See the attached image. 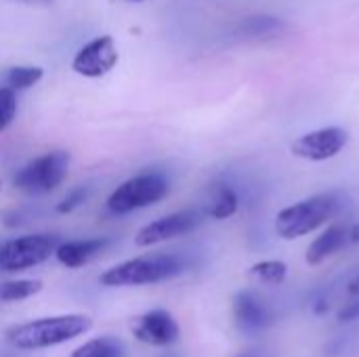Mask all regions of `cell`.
<instances>
[{"label":"cell","instance_id":"6da1fadb","mask_svg":"<svg viewBox=\"0 0 359 357\" xmlns=\"http://www.w3.org/2000/svg\"><path fill=\"white\" fill-rule=\"evenodd\" d=\"M90 328V320L86 316H59V318H42L34 322H25L13 326L6 332V341L21 351L46 349L67 341L78 339Z\"/></svg>","mask_w":359,"mask_h":357},{"label":"cell","instance_id":"7a4b0ae2","mask_svg":"<svg viewBox=\"0 0 359 357\" xmlns=\"http://www.w3.org/2000/svg\"><path fill=\"white\" fill-rule=\"evenodd\" d=\"M187 267V261L179 255L156 252L137 259H128L101 276V284L109 288L122 286H147L160 284L170 278H177Z\"/></svg>","mask_w":359,"mask_h":357},{"label":"cell","instance_id":"3957f363","mask_svg":"<svg viewBox=\"0 0 359 357\" xmlns=\"http://www.w3.org/2000/svg\"><path fill=\"white\" fill-rule=\"evenodd\" d=\"M339 210V196L337 194H318L311 198H305L284 210L276 217V231L284 240H297L303 238L324 223H328Z\"/></svg>","mask_w":359,"mask_h":357},{"label":"cell","instance_id":"277c9868","mask_svg":"<svg viewBox=\"0 0 359 357\" xmlns=\"http://www.w3.org/2000/svg\"><path fill=\"white\" fill-rule=\"evenodd\" d=\"M170 191V181L164 173H141L124 181L107 198V210L114 215H128L141 208H147L164 200Z\"/></svg>","mask_w":359,"mask_h":357},{"label":"cell","instance_id":"5b68a950","mask_svg":"<svg viewBox=\"0 0 359 357\" xmlns=\"http://www.w3.org/2000/svg\"><path fill=\"white\" fill-rule=\"evenodd\" d=\"M67 170H69V154L48 151L21 166L13 177V185L23 194L42 196L57 189L67 179Z\"/></svg>","mask_w":359,"mask_h":357},{"label":"cell","instance_id":"8992f818","mask_svg":"<svg viewBox=\"0 0 359 357\" xmlns=\"http://www.w3.org/2000/svg\"><path fill=\"white\" fill-rule=\"evenodd\" d=\"M59 238L50 234H32L8 240L0 244V269L2 271H23L44 263L55 255Z\"/></svg>","mask_w":359,"mask_h":357},{"label":"cell","instance_id":"52a82bcc","mask_svg":"<svg viewBox=\"0 0 359 357\" xmlns=\"http://www.w3.org/2000/svg\"><path fill=\"white\" fill-rule=\"evenodd\" d=\"M118 63V46L111 36H97L88 40L72 59V69L84 78H101Z\"/></svg>","mask_w":359,"mask_h":357},{"label":"cell","instance_id":"ba28073f","mask_svg":"<svg viewBox=\"0 0 359 357\" xmlns=\"http://www.w3.org/2000/svg\"><path fill=\"white\" fill-rule=\"evenodd\" d=\"M349 141V133L341 126H326L313 133H307L299 137L290 149L297 158L309 160V162H324L343 151V147Z\"/></svg>","mask_w":359,"mask_h":357},{"label":"cell","instance_id":"9c48e42d","mask_svg":"<svg viewBox=\"0 0 359 357\" xmlns=\"http://www.w3.org/2000/svg\"><path fill=\"white\" fill-rule=\"evenodd\" d=\"M202 219H204V215L200 210H194V208L166 215V217L156 219L149 225H145L137 234L135 242L139 246H154V244H160V242H166V240H172V238L187 236L196 227L202 225Z\"/></svg>","mask_w":359,"mask_h":357},{"label":"cell","instance_id":"30bf717a","mask_svg":"<svg viewBox=\"0 0 359 357\" xmlns=\"http://www.w3.org/2000/svg\"><path fill=\"white\" fill-rule=\"evenodd\" d=\"M133 335L137 341L154 347H168L179 339V324L164 309H154L139 316L133 322Z\"/></svg>","mask_w":359,"mask_h":357},{"label":"cell","instance_id":"8fae6325","mask_svg":"<svg viewBox=\"0 0 359 357\" xmlns=\"http://www.w3.org/2000/svg\"><path fill=\"white\" fill-rule=\"evenodd\" d=\"M233 316L236 324L246 335H259L265 332L273 324V311L271 307L255 292L242 290L233 299Z\"/></svg>","mask_w":359,"mask_h":357},{"label":"cell","instance_id":"7c38bea8","mask_svg":"<svg viewBox=\"0 0 359 357\" xmlns=\"http://www.w3.org/2000/svg\"><path fill=\"white\" fill-rule=\"evenodd\" d=\"M351 225H330L326 231H322L307 248L305 261L309 265H322L326 259L334 257L337 252H341L345 246L351 244V234H349Z\"/></svg>","mask_w":359,"mask_h":357},{"label":"cell","instance_id":"4fadbf2b","mask_svg":"<svg viewBox=\"0 0 359 357\" xmlns=\"http://www.w3.org/2000/svg\"><path fill=\"white\" fill-rule=\"evenodd\" d=\"M109 244L107 238H88V240H69L57 246L55 257L61 265L69 269H78L86 263H90L99 252L105 250Z\"/></svg>","mask_w":359,"mask_h":357},{"label":"cell","instance_id":"5bb4252c","mask_svg":"<svg viewBox=\"0 0 359 357\" xmlns=\"http://www.w3.org/2000/svg\"><path fill=\"white\" fill-rule=\"evenodd\" d=\"M238 208H240V198L229 183H215L208 189V204H206L208 217L223 221V219L233 217Z\"/></svg>","mask_w":359,"mask_h":357},{"label":"cell","instance_id":"9a60e30c","mask_svg":"<svg viewBox=\"0 0 359 357\" xmlns=\"http://www.w3.org/2000/svg\"><path fill=\"white\" fill-rule=\"evenodd\" d=\"M284 29V21L278 17H269V15H257V17H248L240 23L238 34L246 36V38H265V36H276Z\"/></svg>","mask_w":359,"mask_h":357},{"label":"cell","instance_id":"2e32d148","mask_svg":"<svg viewBox=\"0 0 359 357\" xmlns=\"http://www.w3.org/2000/svg\"><path fill=\"white\" fill-rule=\"evenodd\" d=\"M69 357H124V345L111 337H101L84 343Z\"/></svg>","mask_w":359,"mask_h":357},{"label":"cell","instance_id":"e0dca14e","mask_svg":"<svg viewBox=\"0 0 359 357\" xmlns=\"http://www.w3.org/2000/svg\"><path fill=\"white\" fill-rule=\"evenodd\" d=\"M44 76V69L38 65H15L6 72L4 76V84L11 90H25L32 88L34 84H38Z\"/></svg>","mask_w":359,"mask_h":357},{"label":"cell","instance_id":"ac0fdd59","mask_svg":"<svg viewBox=\"0 0 359 357\" xmlns=\"http://www.w3.org/2000/svg\"><path fill=\"white\" fill-rule=\"evenodd\" d=\"M248 276L261 284H269V286H278L286 280L288 276V267L286 263L282 261H261V263H255L250 269H248Z\"/></svg>","mask_w":359,"mask_h":357},{"label":"cell","instance_id":"d6986e66","mask_svg":"<svg viewBox=\"0 0 359 357\" xmlns=\"http://www.w3.org/2000/svg\"><path fill=\"white\" fill-rule=\"evenodd\" d=\"M40 288H42V284L36 282V280H13V282H4L0 286V301H4V303L25 301V299L38 295Z\"/></svg>","mask_w":359,"mask_h":357},{"label":"cell","instance_id":"ffe728a7","mask_svg":"<svg viewBox=\"0 0 359 357\" xmlns=\"http://www.w3.org/2000/svg\"><path fill=\"white\" fill-rule=\"evenodd\" d=\"M17 114V97L15 90H11L8 86L0 88V133L13 122Z\"/></svg>","mask_w":359,"mask_h":357},{"label":"cell","instance_id":"44dd1931","mask_svg":"<svg viewBox=\"0 0 359 357\" xmlns=\"http://www.w3.org/2000/svg\"><path fill=\"white\" fill-rule=\"evenodd\" d=\"M88 196H90V187H88V185H78V187H74V189L67 191V196L57 204V213L65 215V213L76 210L78 206H82V204L86 202Z\"/></svg>","mask_w":359,"mask_h":357},{"label":"cell","instance_id":"7402d4cb","mask_svg":"<svg viewBox=\"0 0 359 357\" xmlns=\"http://www.w3.org/2000/svg\"><path fill=\"white\" fill-rule=\"evenodd\" d=\"M359 318V297L351 303V305H347L343 311H341V316H339V320L341 322H353V320H358Z\"/></svg>","mask_w":359,"mask_h":357},{"label":"cell","instance_id":"603a6c76","mask_svg":"<svg viewBox=\"0 0 359 357\" xmlns=\"http://www.w3.org/2000/svg\"><path fill=\"white\" fill-rule=\"evenodd\" d=\"M347 292H349V297H353V299H358L359 297V276L349 284V288H347Z\"/></svg>","mask_w":359,"mask_h":357},{"label":"cell","instance_id":"cb8c5ba5","mask_svg":"<svg viewBox=\"0 0 359 357\" xmlns=\"http://www.w3.org/2000/svg\"><path fill=\"white\" fill-rule=\"evenodd\" d=\"M23 2H48V0H23Z\"/></svg>","mask_w":359,"mask_h":357},{"label":"cell","instance_id":"d4e9b609","mask_svg":"<svg viewBox=\"0 0 359 357\" xmlns=\"http://www.w3.org/2000/svg\"><path fill=\"white\" fill-rule=\"evenodd\" d=\"M128 2H141V0H128Z\"/></svg>","mask_w":359,"mask_h":357},{"label":"cell","instance_id":"484cf974","mask_svg":"<svg viewBox=\"0 0 359 357\" xmlns=\"http://www.w3.org/2000/svg\"><path fill=\"white\" fill-rule=\"evenodd\" d=\"M242 357H255V356H242Z\"/></svg>","mask_w":359,"mask_h":357}]
</instances>
